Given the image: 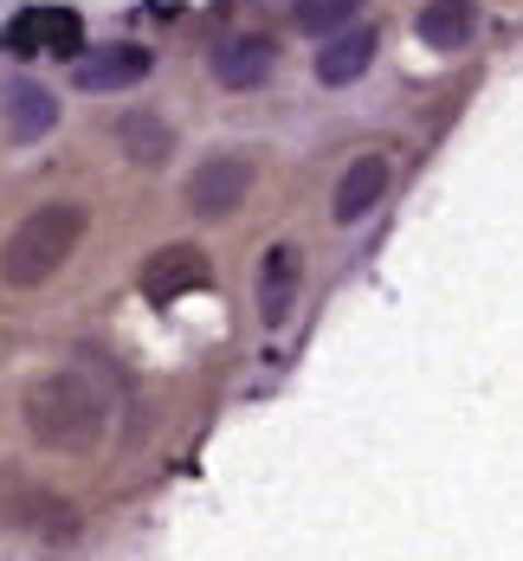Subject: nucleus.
<instances>
[{
    "instance_id": "f257e3e1",
    "label": "nucleus",
    "mask_w": 523,
    "mask_h": 561,
    "mask_svg": "<svg viewBox=\"0 0 523 561\" xmlns=\"http://www.w3.org/2000/svg\"><path fill=\"white\" fill-rule=\"evenodd\" d=\"M20 420H26V433H33L39 451L84 458V451H98V439H104L111 407H104V393L91 388L84 375L58 368V375H39L33 388L20 393Z\"/></svg>"
},
{
    "instance_id": "f03ea898",
    "label": "nucleus",
    "mask_w": 523,
    "mask_h": 561,
    "mask_svg": "<svg viewBox=\"0 0 523 561\" xmlns=\"http://www.w3.org/2000/svg\"><path fill=\"white\" fill-rule=\"evenodd\" d=\"M84 226H91L84 201H39L0 239V284L7 290H39L46 278H58V265L84 245Z\"/></svg>"
},
{
    "instance_id": "7ed1b4c3",
    "label": "nucleus",
    "mask_w": 523,
    "mask_h": 561,
    "mask_svg": "<svg viewBox=\"0 0 523 561\" xmlns=\"http://www.w3.org/2000/svg\"><path fill=\"white\" fill-rule=\"evenodd\" d=\"M252 187H259V162L252 156H214V162H201V169L187 174V214H201V220H227L239 214L246 201H252Z\"/></svg>"
},
{
    "instance_id": "20e7f679",
    "label": "nucleus",
    "mask_w": 523,
    "mask_h": 561,
    "mask_svg": "<svg viewBox=\"0 0 523 561\" xmlns=\"http://www.w3.org/2000/svg\"><path fill=\"white\" fill-rule=\"evenodd\" d=\"M0 516L33 536H78V510L33 478H0Z\"/></svg>"
},
{
    "instance_id": "39448f33",
    "label": "nucleus",
    "mask_w": 523,
    "mask_h": 561,
    "mask_svg": "<svg viewBox=\"0 0 523 561\" xmlns=\"http://www.w3.org/2000/svg\"><path fill=\"white\" fill-rule=\"evenodd\" d=\"M207 278H214L207 252L181 239V245H162V252H149V265H143V278H136V284H143V297L162 310V304H181V297H194V290H201Z\"/></svg>"
},
{
    "instance_id": "423d86ee",
    "label": "nucleus",
    "mask_w": 523,
    "mask_h": 561,
    "mask_svg": "<svg viewBox=\"0 0 523 561\" xmlns=\"http://www.w3.org/2000/svg\"><path fill=\"white\" fill-rule=\"evenodd\" d=\"M388 181H395V162H388V149H362V156H355V162L343 169L337 194H330V214H337V226L368 220V214L382 207Z\"/></svg>"
},
{
    "instance_id": "0eeeda50",
    "label": "nucleus",
    "mask_w": 523,
    "mask_h": 561,
    "mask_svg": "<svg viewBox=\"0 0 523 561\" xmlns=\"http://www.w3.org/2000/svg\"><path fill=\"white\" fill-rule=\"evenodd\" d=\"M297 284H304V252L297 245H272L259 259V278H252V297H259V323H285L291 304H297Z\"/></svg>"
},
{
    "instance_id": "6e6552de",
    "label": "nucleus",
    "mask_w": 523,
    "mask_h": 561,
    "mask_svg": "<svg viewBox=\"0 0 523 561\" xmlns=\"http://www.w3.org/2000/svg\"><path fill=\"white\" fill-rule=\"evenodd\" d=\"M272 71H278V46L265 33H239L214 53V84L220 91H259Z\"/></svg>"
},
{
    "instance_id": "1a4fd4ad",
    "label": "nucleus",
    "mask_w": 523,
    "mask_h": 561,
    "mask_svg": "<svg viewBox=\"0 0 523 561\" xmlns=\"http://www.w3.org/2000/svg\"><path fill=\"white\" fill-rule=\"evenodd\" d=\"M156 71V58L143 53V46H111V53H84L71 65V84L78 91H129V84H143Z\"/></svg>"
},
{
    "instance_id": "9d476101",
    "label": "nucleus",
    "mask_w": 523,
    "mask_h": 561,
    "mask_svg": "<svg viewBox=\"0 0 523 561\" xmlns=\"http://www.w3.org/2000/svg\"><path fill=\"white\" fill-rule=\"evenodd\" d=\"M58 129V98L46 84H33V78H13L7 84V142H39V136H53Z\"/></svg>"
},
{
    "instance_id": "9b49d317",
    "label": "nucleus",
    "mask_w": 523,
    "mask_h": 561,
    "mask_svg": "<svg viewBox=\"0 0 523 561\" xmlns=\"http://www.w3.org/2000/svg\"><path fill=\"white\" fill-rule=\"evenodd\" d=\"M382 53V39H375V26H349L337 33L323 53H317V84H330V91H343L355 78H368V65Z\"/></svg>"
},
{
    "instance_id": "f8f14e48",
    "label": "nucleus",
    "mask_w": 523,
    "mask_h": 561,
    "mask_svg": "<svg viewBox=\"0 0 523 561\" xmlns=\"http://www.w3.org/2000/svg\"><path fill=\"white\" fill-rule=\"evenodd\" d=\"M413 33H420V46H433V53H465L471 33H478V7H471V0H427L420 20H413Z\"/></svg>"
},
{
    "instance_id": "ddd939ff",
    "label": "nucleus",
    "mask_w": 523,
    "mask_h": 561,
    "mask_svg": "<svg viewBox=\"0 0 523 561\" xmlns=\"http://www.w3.org/2000/svg\"><path fill=\"white\" fill-rule=\"evenodd\" d=\"M111 136H116V149H123L136 169H162V162L174 156V129L156 111H123Z\"/></svg>"
},
{
    "instance_id": "4468645a",
    "label": "nucleus",
    "mask_w": 523,
    "mask_h": 561,
    "mask_svg": "<svg viewBox=\"0 0 523 561\" xmlns=\"http://www.w3.org/2000/svg\"><path fill=\"white\" fill-rule=\"evenodd\" d=\"M13 46H26V53H78V46H84V26H78V13H65V7H33V13H20V26H13Z\"/></svg>"
},
{
    "instance_id": "2eb2a0df",
    "label": "nucleus",
    "mask_w": 523,
    "mask_h": 561,
    "mask_svg": "<svg viewBox=\"0 0 523 561\" xmlns=\"http://www.w3.org/2000/svg\"><path fill=\"white\" fill-rule=\"evenodd\" d=\"M362 7L368 0H291V26L310 33V39H337V33H349V20Z\"/></svg>"
}]
</instances>
